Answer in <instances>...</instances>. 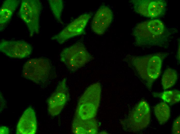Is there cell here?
I'll return each mask as SVG.
<instances>
[{"label":"cell","mask_w":180,"mask_h":134,"mask_svg":"<svg viewBox=\"0 0 180 134\" xmlns=\"http://www.w3.org/2000/svg\"><path fill=\"white\" fill-rule=\"evenodd\" d=\"M126 61L144 81L149 90L160 76L162 59L157 55L146 56H128Z\"/></svg>","instance_id":"1"},{"label":"cell","mask_w":180,"mask_h":134,"mask_svg":"<svg viewBox=\"0 0 180 134\" xmlns=\"http://www.w3.org/2000/svg\"><path fill=\"white\" fill-rule=\"evenodd\" d=\"M164 26L160 20H153L139 23V36L144 45L163 46L167 41Z\"/></svg>","instance_id":"3"},{"label":"cell","mask_w":180,"mask_h":134,"mask_svg":"<svg viewBox=\"0 0 180 134\" xmlns=\"http://www.w3.org/2000/svg\"><path fill=\"white\" fill-rule=\"evenodd\" d=\"M37 122L35 112L31 106L24 111L17 124V134H34L36 132Z\"/></svg>","instance_id":"13"},{"label":"cell","mask_w":180,"mask_h":134,"mask_svg":"<svg viewBox=\"0 0 180 134\" xmlns=\"http://www.w3.org/2000/svg\"><path fill=\"white\" fill-rule=\"evenodd\" d=\"M177 79L176 71L171 68H167L164 72L162 79L163 88L166 89L171 88L175 83Z\"/></svg>","instance_id":"17"},{"label":"cell","mask_w":180,"mask_h":134,"mask_svg":"<svg viewBox=\"0 0 180 134\" xmlns=\"http://www.w3.org/2000/svg\"><path fill=\"white\" fill-rule=\"evenodd\" d=\"M113 14L108 7H101L95 14L91 23V28L93 31L99 35L103 34L110 24Z\"/></svg>","instance_id":"12"},{"label":"cell","mask_w":180,"mask_h":134,"mask_svg":"<svg viewBox=\"0 0 180 134\" xmlns=\"http://www.w3.org/2000/svg\"><path fill=\"white\" fill-rule=\"evenodd\" d=\"M177 56L178 57V58L179 59L180 57V47L179 46V48H178V52L177 53Z\"/></svg>","instance_id":"22"},{"label":"cell","mask_w":180,"mask_h":134,"mask_svg":"<svg viewBox=\"0 0 180 134\" xmlns=\"http://www.w3.org/2000/svg\"><path fill=\"white\" fill-rule=\"evenodd\" d=\"M0 50L9 57L22 58L31 54L32 48L29 43L24 41L3 39L0 43Z\"/></svg>","instance_id":"10"},{"label":"cell","mask_w":180,"mask_h":134,"mask_svg":"<svg viewBox=\"0 0 180 134\" xmlns=\"http://www.w3.org/2000/svg\"><path fill=\"white\" fill-rule=\"evenodd\" d=\"M20 2L18 0H6L3 2L0 10L1 31L11 19Z\"/></svg>","instance_id":"15"},{"label":"cell","mask_w":180,"mask_h":134,"mask_svg":"<svg viewBox=\"0 0 180 134\" xmlns=\"http://www.w3.org/2000/svg\"><path fill=\"white\" fill-rule=\"evenodd\" d=\"M180 117L179 116L174 121L173 125L172 133L174 134H179L180 133Z\"/></svg>","instance_id":"20"},{"label":"cell","mask_w":180,"mask_h":134,"mask_svg":"<svg viewBox=\"0 0 180 134\" xmlns=\"http://www.w3.org/2000/svg\"><path fill=\"white\" fill-rule=\"evenodd\" d=\"M101 87L99 83L90 85L80 98L75 115L84 119L94 118L99 107Z\"/></svg>","instance_id":"2"},{"label":"cell","mask_w":180,"mask_h":134,"mask_svg":"<svg viewBox=\"0 0 180 134\" xmlns=\"http://www.w3.org/2000/svg\"><path fill=\"white\" fill-rule=\"evenodd\" d=\"M161 98L165 102L172 105L180 101V92L177 90L165 91L161 94Z\"/></svg>","instance_id":"19"},{"label":"cell","mask_w":180,"mask_h":134,"mask_svg":"<svg viewBox=\"0 0 180 134\" xmlns=\"http://www.w3.org/2000/svg\"><path fill=\"white\" fill-rule=\"evenodd\" d=\"M98 124L94 118L84 119L75 115L72 131L75 134H95L98 133Z\"/></svg>","instance_id":"14"},{"label":"cell","mask_w":180,"mask_h":134,"mask_svg":"<svg viewBox=\"0 0 180 134\" xmlns=\"http://www.w3.org/2000/svg\"><path fill=\"white\" fill-rule=\"evenodd\" d=\"M60 59L69 70L74 72L91 61L93 57L84 45L79 42L64 48L61 53Z\"/></svg>","instance_id":"4"},{"label":"cell","mask_w":180,"mask_h":134,"mask_svg":"<svg viewBox=\"0 0 180 134\" xmlns=\"http://www.w3.org/2000/svg\"><path fill=\"white\" fill-rule=\"evenodd\" d=\"M150 120L149 106L146 101L142 100L134 107L126 118L121 121V123L125 130L135 132L146 127Z\"/></svg>","instance_id":"5"},{"label":"cell","mask_w":180,"mask_h":134,"mask_svg":"<svg viewBox=\"0 0 180 134\" xmlns=\"http://www.w3.org/2000/svg\"><path fill=\"white\" fill-rule=\"evenodd\" d=\"M156 117L160 124L166 123L170 116V108L167 104L163 102L160 103L154 107Z\"/></svg>","instance_id":"16"},{"label":"cell","mask_w":180,"mask_h":134,"mask_svg":"<svg viewBox=\"0 0 180 134\" xmlns=\"http://www.w3.org/2000/svg\"><path fill=\"white\" fill-rule=\"evenodd\" d=\"M132 2L136 12L152 18L161 15L166 5L165 2L162 0H133Z\"/></svg>","instance_id":"11"},{"label":"cell","mask_w":180,"mask_h":134,"mask_svg":"<svg viewBox=\"0 0 180 134\" xmlns=\"http://www.w3.org/2000/svg\"><path fill=\"white\" fill-rule=\"evenodd\" d=\"M9 130L7 127L5 126H1L0 128V133L9 134Z\"/></svg>","instance_id":"21"},{"label":"cell","mask_w":180,"mask_h":134,"mask_svg":"<svg viewBox=\"0 0 180 134\" xmlns=\"http://www.w3.org/2000/svg\"><path fill=\"white\" fill-rule=\"evenodd\" d=\"M42 4L39 0H22L19 12L21 19L26 24L29 36L38 34Z\"/></svg>","instance_id":"7"},{"label":"cell","mask_w":180,"mask_h":134,"mask_svg":"<svg viewBox=\"0 0 180 134\" xmlns=\"http://www.w3.org/2000/svg\"><path fill=\"white\" fill-rule=\"evenodd\" d=\"M53 71L49 60L44 58H32L26 62L24 66V77L38 83L45 82Z\"/></svg>","instance_id":"6"},{"label":"cell","mask_w":180,"mask_h":134,"mask_svg":"<svg viewBox=\"0 0 180 134\" xmlns=\"http://www.w3.org/2000/svg\"><path fill=\"white\" fill-rule=\"evenodd\" d=\"M51 11L56 19L59 23H63L61 19V15L63 7L62 0L48 1Z\"/></svg>","instance_id":"18"},{"label":"cell","mask_w":180,"mask_h":134,"mask_svg":"<svg viewBox=\"0 0 180 134\" xmlns=\"http://www.w3.org/2000/svg\"><path fill=\"white\" fill-rule=\"evenodd\" d=\"M91 16V14L89 13L80 15L51 39L61 44L70 38L81 34Z\"/></svg>","instance_id":"8"},{"label":"cell","mask_w":180,"mask_h":134,"mask_svg":"<svg viewBox=\"0 0 180 134\" xmlns=\"http://www.w3.org/2000/svg\"><path fill=\"white\" fill-rule=\"evenodd\" d=\"M69 96L66 79L63 78L59 83L48 102V110L50 114L54 116L61 111Z\"/></svg>","instance_id":"9"}]
</instances>
